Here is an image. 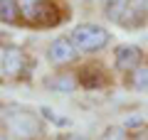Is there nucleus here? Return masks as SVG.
Masks as SVG:
<instances>
[{"instance_id":"f257e3e1","label":"nucleus","mask_w":148,"mask_h":140,"mask_svg":"<svg viewBox=\"0 0 148 140\" xmlns=\"http://www.w3.org/2000/svg\"><path fill=\"white\" fill-rule=\"evenodd\" d=\"M0 120H3L5 133L12 140H37V138H42L45 120H42L40 113H35L30 108H20V106L5 108L0 113Z\"/></svg>"},{"instance_id":"0eeeda50","label":"nucleus","mask_w":148,"mask_h":140,"mask_svg":"<svg viewBox=\"0 0 148 140\" xmlns=\"http://www.w3.org/2000/svg\"><path fill=\"white\" fill-rule=\"evenodd\" d=\"M77 79H79V86H84V88H99V86H106V74H104V69L99 67V64H84V67L77 71Z\"/></svg>"},{"instance_id":"39448f33","label":"nucleus","mask_w":148,"mask_h":140,"mask_svg":"<svg viewBox=\"0 0 148 140\" xmlns=\"http://www.w3.org/2000/svg\"><path fill=\"white\" fill-rule=\"evenodd\" d=\"M148 59L138 44H119L114 49V69H116L121 76H128L131 71H136L138 67H143Z\"/></svg>"},{"instance_id":"9b49d317","label":"nucleus","mask_w":148,"mask_h":140,"mask_svg":"<svg viewBox=\"0 0 148 140\" xmlns=\"http://www.w3.org/2000/svg\"><path fill=\"white\" fill-rule=\"evenodd\" d=\"M126 86L136 93H148V62L143 67H138L136 71H131L128 76H123Z\"/></svg>"},{"instance_id":"ddd939ff","label":"nucleus","mask_w":148,"mask_h":140,"mask_svg":"<svg viewBox=\"0 0 148 140\" xmlns=\"http://www.w3.org/2000/svg\"><path fill=\"white\" fill-rule=\"evenodd\" d=\"M96 140H128V133L123 130L121 123H114V125H109V128H104V133Z\"/></svg>"},{"instance_id":"2eb2a0df","label":"nucleus","mask_w":148,"mask_h":140,"mask_svg":"<svg viewBox=\"0 0 148 140\" xmlns=\"http://www.w3.org/2000/svg\"><path fill=\"white\" fill-rule=\"evenodd\" d=\"M146 133H148V120H146Z\"/></svg>"},{"instance_id":"7ed1b4c3","label":"nucleus","mask_w":148,"mask_h":140,"mask_svg":"<svg viewBox=\"0 0 148 140\" xmlns=\"http://www.w3.org/2000/svg\"><path fill=\"white\" fill-rule=\"evenodd\" d=\"M67 37L79 49V54H99L111 44V32L96 22H79V25L72 27V32Z\"/></svg>"},{"instance_id":"20e7f679","label":"nucleus","mask_w":148,"mask_h":140,"mask_svg":"<svg viewBox=\"0 0 148 140\" xmlns=\"http://www.w3.org/2000/svg\"><path fill=\"white\" fill-rule=\"evenodd\" d=\"M79 49L72 44V39L69 37H57V39H52L47 44V49H45V59H47V64H52L54 69H67L72 67V64L79 62Z\"/></svg>"},{"instance_id":"6e6552de","label":"nucleus","mask_w":148,"mask_h":140,"mask_svg":"<svg viewBox=\"0 0 148 140\" xmlns=\"http://www.w3.org/2000/svg\"><path fill=\"white\" fill-rule=\"evenodd\" d=\"M99 5H101V12H104L106 20L121 25L126 20L128 10H131V0H99Z\"/></svg>"},{"instance_id":"9d476101","label":"nucleus","mask_w":148,"mask_h":140,"mask_svg":"<svg viewBox=\"0 0 148 140\" xmlns=\"http://www.w3.org/2000/svg\"><path fill=\"white\" fill-rule=\"evenodd\" d=\"M146 22H148V0H131V10L121 25L128 30H136V27H146Z\"/></svg>"},{"instance_id":"423d86ee","label":"nucleus","mask_w":148,"mask_h":140,"mask_svg":"<svg viewBox=\"0 0 148 140\" xmlns=\"http://www.w3.org/2000/svg\"><path fill=\"white\" fill-rule=\"evenodd\" d=\"M27 69H30V59H27L25 49L15 44L3 47V74L8 79H25Z\"/></svg>"},{"instance_id":"1a4fd4ad","label":"nucleus","mask_w":148,"mask_h":140,"mask_svg":"<svg viewBox=\"0 0 148 140\" xmlns=\"http://www.w3.org/2000/svg\"><path fill=\"white\" fill-rule=\"evenodd\" d=\"M45 84H47V88H52V91H59V93H72L79 88V79H77V74L72 71H59L54 74V76H47L45 79Z\"/></svg>"},{"instance_id":"f8f14e48","label":"nucleus","mask_w":148,"mask_h":140,"mask_svg":"<svg viewBox=\"0 0 148 140\" xmlns=\"http://www.w3.org/2000/svg\"><path fill=\"white\" fill-rule=\"evenodd\" d=\"M0 22L3 25H20L17 0H0Z\"/></svg>"},{"instance_id":"f03ea898","label":"nucleus","mask_w":148,"mask_h":140,"mask_svg":"<svg viewBox=\"0 0 148 140\" xmlns=\"http://www.w3.org/2000/svg\"><path fill=\"white\" fill-rule=\"evenodd\" d=\"M59 7L57 0H17L20 22L27 27H57L64 17Z\"/></svg>"},{"instance_id":"4468645a","label":"nucleus","mask_w":148,"mask_h":140,"mask_svg":"<svg viewBox=\"0 0 148 140\" xmlns=\"http://www.w3.org/2000/svg\"><path fill=\"white\" fill-rule=\"evenodd\" d=\"M0 74H3V49H0Z\"/></svg>"}]
</instances>
